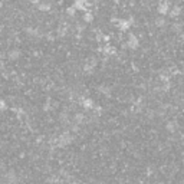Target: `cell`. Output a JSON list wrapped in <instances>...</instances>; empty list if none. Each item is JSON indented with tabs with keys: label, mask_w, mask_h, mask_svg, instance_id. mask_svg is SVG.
Segmentation results:
<instances>
[{
	"label": "cell",
	"mask_w": 184,
	"mask_h": 184,
	"mask_svg": "<svg viewBox=\"0 0 184 184\" xmlns=\"http://www.w3.org/2000/svg\"><path fill=\"white\" fill-rule=\"evenodd\" d=\"M127 48H130V49L135 50L140 48V39L135 33H130L128 35V39H127V43H125Z\"/></svg>",
	"instance_id": "6da1fadb"
},
{
	"label": "cell",
	"mask_w": 184,
	"mask_h": 184,
	"mask_svg": "<svg viewBox=\"0 0 184 184\" xmlns=\"http://www.w3.org/2000/svg\"><path fill=\"white\" fill-rule=\"evenodd\" d=\"M112 22L117 25V27L121 30V32H127V30H128L131 26H132L130 23V20H128V19H112Z\"/></svg>",
	"instance_id": "7a4b0ae2"
},
{
	"label": "cell",
	"mask_w": 184,
	"mask_h": 184,
	"mask_svg": "<svg viewBox=\"0 0 184 184\" xmlns=\"http://www.w3.org/2000/svg\"><path fill=\"white\" fill-rule=\"evenodd\" d=\"M71 141H72V135H71V132H63V134L58 138V144H59L61 147L68 145V144H69Z\"/></svg>",
	"instance_id": "3957f363"
},
{
	"label": "cell",
	"mask_w": 184,
	"mask_h": 184,
	"mask_svg": "<svg viewBox=\"0 0 184 184\" xmlns=\"http://www.w3.org/2000/svg\"><path fill=\"white\" fill-rule=\"evenodd\" d=\"M170 7H171V4L170 3H158V6H157V12L160 13V16L164 17L165 15H168Z\"/></svg>",
	"instance_id": "277c9868"
},
{
	"label": "cell",
	"mask_w": 184,
	"mask_h": 184,
	"mask_svg": "<svg viewBox=\"0 0 184 184\" xmlns=\"http://www.w3.org/2000/svg\"><path fill=\"white\" fill-rule=\"evenodd\" d=\"M81 105H82L84 109H86V111H92L94 107H95V102H94L91 98H81Z\"/></svg>",
	"instance_id": "5b68a950"
},
{
	"label": "cell",
	"mask_w": 184,
	"mask_h": 184,
	"mask_svg": "<svg viewBox=\"0 0 184 184\" xmlns=\"http://www.w3.org/2000/svg\"><path fill=\"white\" fill-rule=\"evenodd\" d=\"M38 10L39 12H49L50 9H52V4H50V2H46V0H40L38 4Z\"/></svg>",
	"instance_id": "8992f818"
},
{
	"label": "cell",
	"mask_w": 184,
	"mask_h": 184,
	"mask_svg": "<svg viewBox=\"0 0 184 184\" xmlns=\"http://www.w3.org/2000/svg\"><path fill=\"white\" fill-rule=\"evenodd\" d=\"M180 15H181V7L178 4H174V6L170 7V10H168V16L170 17H178Z\"/></svg>",
	"instance_id": "52a82bcc"
},
{
	"label": "cell",
	"mask_w": 184,
	"mask_h": 184,
	"mask_svg": "<svg viewBox=\"0 0 184 184\" xmlns=\"http://www.w3.org/2000/svg\"><path fill=\"white\" fill-rule=\"evenodd\" d=\"M7 56H9V59H12V61H17V59L22 56V50L20 49H12V50H9Z\"/></svg>",
	"instance_id": "ba28073f"
},
{
	"label": "cell",
	"mask_w": 184,
	"mask_h": 184,
	"mask_svg": "<svg viewBox=\"0 0 184 184\" xmlns=\"http://www.w3.org/2000/svg\"><path fill=\"white\" fill-rule=\"evenodd\" d=\"M26 33L32 36V38H40L42 33H40V30L36 29V27H26Z\"/></svg>",
	"instance_id": "9c48e42d"
},
{
	"label": "cell",
	"mask_w": 184,
	"mask_h": 184,
	"mask_svg": "<svg viewBox=\"0 0 184 184\" xmlns=\"http://www.w3.org/2000/svg\"><path fill=\"white\" fill-rule=\"evenodd\" d=\"M82 19H84L85 23H92V22H94V13H92L91 10H86V12H84Z\"/></svg>",
	"instance_id": "30bf717a"
},
{
	"label": "cell",
	"mask_w": 184,
	"mask_h": 184,
	"mask_svg": "<svg viewBox=\"0 0 184 184\" xmlns=\"http://www.w3.org/2000/svg\"><path fill=\"white\" fill-rule=\"evenodd\" d=\"M165 23H167V22H165V19H164L163 16H158L155 19V26H157V27H163V26H165Z\"/></svg>",
	"instance_id": "8fae6325"
},
{
	"label": "cell",
	"mask_w": 184,
	"mask_h": 184,
	"mask_svg": "<svg viewBox=\"0 0 184 184\" xmlns=\"http://www.w3.org/2000/svg\"><path fill=\"white\" fill-rule=\"evenodd\" d=\"M94 71H95V68H92L89 63H85V66H84V72L86 73V75H92L94 73Z\"/></svg>",
	"instance_id": "7c38bea8"
},
{
	"label": "cell",
	"mask_w": 184,
	"mask_h": 184,
	"mask_svg": "<svg viewBox=\"0 0 184 184\" xmlns=\"http://www.w3.org/2000/svg\"><path fill=\"white\" fill-rule=\"evenodd\" d=\"M73 121H75L76 125H78V124H81V122L84 121V114H75V118H73Z\"/></svg>",
	"instance_id": "4fadbf2b"
},
{
	"label": "cell",
	"mask_w": 184,
	"mask_h": 184,
	"mask_svg": "<svg viewBox=\"0 0 184 184\" xmlns=\"http://www.w3.org/2000/svg\"><path fill=\"white\" fill-rule=\"evenodd\" d=\"M98 89H99L101 94H105V95H109V92H111V89H109L108 86H105V85H101Z\"/></svg>",
	"instance_id": "5bb4252c"
},
{
	"label": "cell",
	"mask_w": 184,
	"mask_h": 184,
	"mask_svg": "<svg viewBox=\"0 0 184 184\" xmlns=\"http://www.w3.org/2000/svg\"><path fill=\"white\" fill-rule=\"evenodd\" d=\"M66 15H68V16H71V17L75 16V15H76V10L73 9V6H71V7L66 9Z\"/></svg>",
	"instance_id": "9a60e30c"
},
{
	"label": "cell",
	"mask_w": 184,
	"mask_h": 184,
	"mask_svg": "<svg viewBox=\"0 0 184 184\" xmlns=\"http://www.w3.org/2000/svg\"><path fill=\"white\" fill-rule=\"evenodd\" d=\"M167 130L170 131V132H174L176 131V122H173V121H170L167 124Z\"/></svg>",
	"instance_id": "2e32d148"
},
{
	"label": "cell",
	"mask_w": 184,
	"mask_h": 184,
	"mask_svg": "<svg viewBox=\"0 0 184 184\" xmlns=\"http://www.w3.org/2000/svg\"><path fill=\"white\" fill-rule=\"evenodd\" d=\"M6 108H7V105H6V102H4L3 99H0V112H2V111H4Z\"/></svg>",
	"instance_id": "e0dca14e"
},
{
	"label": "cell",
	"mask_w": 184,
	"mask_h": 184,
	"mask_svg": "<svg viewBox=\"0 0 184 184\" xmlns=\"http://www.w3.org/2000/svg\"><path fill=\"white\" fill-rule=\"evenodd\" d=\"M40 0H29V3H32V4H38Z\"/></svg>",
	"instance_id": "ac0fdd59"
},
{
	"label": "cell",
	"mask_w": 184,
	"mask_h": 184,
	"mask_svg": "<svg viewBox=\"0 0 184 184\" xmlns=\"http://www.w3.org/2000/svg\"><path fill=\"white\" fill-rule=\"evenodd\" d=\"M158 3H170V0H158Z\"/></svg>",
	"instance_id": "d6986e66"
},
{
	"label": "cell",
	"mask_w": 184,
	"mask_h": 184,
	"mask_svg": "<svg viewBox=\"0 0 184 184\" xmlns=\"http://www.w3.org/2000/svg\"><path fill=\"white\" fill-rule=\"evenodd\" d=\"M112 2H115V3H119V0H112Z\"/></svg>",
	"instance_id": "ffe728a7"
}]
</instances>
